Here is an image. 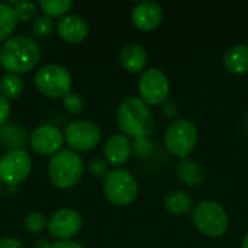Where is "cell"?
Listing matches in <instances>:
<instances>
[{"mask_svg":"<svg viewBox=\"0 0 248 248\" xmlns=\"http://www.w3.org/2000/svg\"><path fill=\"white\" fill-rule=\"evenodd\" d=\"M13 10H15V15H16V19L17 20L29 22L36 15V4L33 1L22 0V1H16L15 3Z\"/></svg>","mask_w":248,"mask_h":248,"instance_id":"cell-25","label":"cell"},{"mask_svg":"<svg viewBox=\"0 0 248 248\" xmlns=\"http://www.w3.org/2000/svg\"><path fill=\"white\" fill-rule=\"evenodd\" d=\"M103 154H105V160L109 164L122 166L129 160V157L132 154V144L126 135L115 134L106 140Z\"/></svg>","mask_w":248,"mask_h":248,"instance_id":"cell-15","label":"cell"},{"mask_svg":"<svg viewBox=\"0 0 248 248\" xmlns=\"http://www.w3.org/2000/svg\"><path fill=\"white\" fill-rule=\"evenodd\" d=\"M62 108L67 113L71 115H77L80 112H83L84 109V100L81 99V96L76 92H70L65 97H62Z\"/></svg>","mask_w":248,"mask_h":248,"instance_id":"cell-26","label":"cell"},{"mask_svg":"<svg viewBox=\"0 0 248 248\" xmlns=\"http://www.w3.org/2000/svg\"><path fill=\"white\" fill-rule=\"evenodd\" d=\"M147 51L140 44H128L122 48L119 60L128 73H140L147 65Z\"/></svg>","mask_w":248,"mask_h":248,"instance_id":"cell-16","label":"cell"},{"mask_svg":"<svg viewBox=\"0 0 248 248\" xmlns=\"http://www.w3.org/2000/svg\"><path fill=\"white\" fill-rule=\"evenodd\" d=\"M41 58L38 44L28 36H10L0 48V64L12 74L31 71Z\"/></svg>","mask_w":248,"mask_h":248,"instance_id":"cell-1","label":"cell"},{"mask_svg":"<svg viewBox=\"0 0 248 248\" xmlns=\"http://www.w3.org/2000/svg\"><path fill=\"white\" fill-rule=\"evenodd\" d=\"M36 248H51V243L48 240H39L36 244Z\"/></svg>","mask_w":248,"mask_h":248,"instance_id":"cell-32","label":"cell"},{"mask_svg":"<svg viewBox=\"0 0 248 248\" xmlns=\"http://www.w3.org/2000/svg\"><path fill=\"white\" fill-rule=\"evenodd\" d=\"M23 92V83L17 74L6 73L0 78V96L7 100L17 99Z\"/></svg>","mask_w":248,"mask_h":248,"instance_id":"cell-21","label":"cell"},{"mask_svg":"<svg viewBox=\"0 0 248 248\" xmlns=\"http://www.w3.org/2000/svg\"><path fill=\"white\" fill-rule=\"evenodd\" d=\"M39 6L42 12L49 17H64L73 7L71 0H41Z\"/></svg>","mask_w":248,"mask_h":248,"instance_id":"cell-23","label":"cell"},{"mask_svg":"<svg viewBox=\"0 0 248 248\" xmlns=\"http://www.w3.org/2000/svg\"><path fill=\"white\" fill-rule=\"evenodd\" d=\"M103 192L110 203L116 206H126L137 199L138 183L128 170L115 169L106 174Z\"/></svg>","mask_w":248,"mask_h":248,"instance_id":"cell-5","label":"cell"},{"mask_svg":"<svg viewBox=\"0 0 248 248\" xmlns=\"http://www.w3.org/2000/svg\"><path fill=\"white\" fill-rule=\"evenodd\" d=\"M164 208L173 215H183L192 209V199L187 193L182 190H174L164 198Z\"/></svg>","mask_w":248,"mask_h":248,"instance_id":"cell-20","label":"cell"},{"mask_svg":"<svg viewBox=\"0 0 248 248\" xmlns=\"http://www.w3.org/2000/svg\"><path fill=\"white\" fill-rule=\"evenodd\" d=\"M51 248H84L80 243L76 241H55L54 244H51Z\"/></svg>","mask_w":248,"mask_h":248,"instance_id":"cell-31","label":"cell"},{"mask_svg":"<svg viewBox=\"0 0 248 248\" xmlns=\"http://www.w3.org/2000/svg\"><path fill=\"white\" fill-rule=\"evenodd\" d=\"M28 144V135L25 129L15 124L7 122L3 128H0V147L6 151L10 150H23V147Z\"/></svg>","mask_w":248,"mask_h":248,"instance_id":"cell-17","label":"cell"},{"mask_svg":"<svg viewBox=\"0 0 248 248\" xmlns=\"http://www.w3.org/2000/svg\"><path fill=\"white\" fill-rule=\"evenodd\" d=\"M0 193H1V182H0Z\"/></svg>","mask_w":248,"mask_h":248,"instance_id":"cell-34","label":"cell"},{"mask_svg":"<svg viewBox=\"0 0 248 248\" xmlns=\"http://www.w3.org/2000/svg\"><path fill=\"white\" fill-rule=\"evenodd\" d=\"M23 227L31 234H41L45 228H48V219L45 218L44 214L31 212L29 215H26L23 221Z\"/></svg>","mask_w":248,"mask_h":248,"instance_id":"cell-24","label":"cell"},{"mask_svg":"<svg viewBox=\"0 0 248 248\" xmlns=\"http://www.w3.org/2000/svg\"><path fill=\"white\" fill-rule=\"evenodd\" d=\"M225 68L237 76L248 73V45L240 44L231 46L224 57Z\"/></svg>","mask_w":248,"mask_h":248,"instance_id":"cell-18","label":"cell"},{"mask_svg":"<svg viewBox=\"0 0 248 248\" xmlns=\"http://www.w3.org/2000/svg\"><path fill=\"white\" fill-rule=\"evenodd\" d=\"M102 134L96 124L90 121L71 122L64 131V141L73 151L87 153L97 147Z\"/></svg>","mask_w":248,"mask_h":248,"instance_id":"cell-9","label":"cell"},{"mask_svg":"<svg viewBox=\"0 0 248 248\" xmlns=\"http://www.w3.org/2000/svg\"><path fill=\"white\" fill-rule=\"evenodd\" d=\"M54 29V22L49 16L46 15H42V16H38L33 23H32V31L36 36L39 38H44V36H48Z\"/></svg>","mask_w":248,"mask_h":248,"instance_id":"cell-27","label":"cell"},{"mask_svg":"<svg viewBox=\"0 0 248 248\" xmlns=\"http://www.w3.org/2000/svg\"><path fill=\"white\" fill-rule=\"evenodd\" d=\"M138 90L141 100L147 105H161L170 94V81L161 70L150 68L141 76Z\"/></svg>","mask_w":248,"mask_h":248,"instance_id":"cell-10","label":"cell"},{"mask_svg":"<svg viewBox=\"0 0 248 248\" xmlns=\"http://www.w3.org/2000/svg\"><path fill=\"white\" fill-rule=\"evenodd\" d=\"M16 15L12 6L0 3V42H6L16 28Z\"/></svg>","mask_w":248,"mask_h":248,"instance_id":"cell-22","label":"cell"},{"mask_svg":"<svg viewBox=\"0 0 248 248\" xmlns=\"http://www.w3.org/2000/svg\"><path fill=\"white\" fill-rule=\"evenodd\" d=\"M193 224L206 237L218 238L228 230V215L225 209L217 202H202L193 209Z\"/></svg>","mask_w":248,"mask_h":248,"instance_id":"cell-6","label":"cell"},{"mask_svg":"<svg viewBox=\"0 0 248 248\" xmlns=\"http://www.w3.org/2000/svg\"><path fill=\"white\" fill-rule=\"evenodd\" d=\"M71 74L58 64H46L35 74V86L38 92L49 99H62L71 92Z\"/></svg>","mask_w":248,"mask_h":248,"instance_id":"cell-4","label":"cell"},{"mask_svg":"<svg viewBox=\"0 0 248 248\" xmlns=\"http://www.w3.org/2000/svg\"><path fill=\"white\" fill-rule=\"evenodd\" d=\"M57 33L61 39L71 44H77L87 38L89 25L81 16L67 15L57 22Z\"/></svg>","mask_w":248,"mask_h":248,"instance_id":"cell-14","label":"cell"},{"mask_svg":"<svg viewBox=\"0 0 248 248\" xmlns=\"http://www.w3.org/2000/svg\"><path fill=\"white\" fill-rule=\"evenodd\" d=\"M81 225V215L71 208L58 209L48 219V231L58 241H68L76 237L80 232Z\"/></svg>","mask_w":248,"mask_h":248,"instance_id":"cell-11","label":"cell"},{"mask_svg":"<svg viewBox=\"0 0 248 248\" xmlns=\"http://www.w3.org/2000/svg\"><path fill=\"white\" fill-rule=\"evenodd\" d=\"M177 174L183 183L192 187H198L205 179L203 167L198 161H189V160L180 163V166L177 167Z\"/></svg>","mask_w":248,"mask_h":248,"instance_id":"cell-19","label":"cell"},{"mask_svg":"<svg viewBox=\"0 0 248 248\" xmlns=\"http://www.w3.org/2000/svg\"><path fill=\"white\" fill-rule=\"evenodd\" d=\"M84 164L81 157L73 150H61L48 163V177L58 189H71L83 177Z\"/></svg>","mask_w":248,"mask_h":248,"instance_id":"cell-3","label":"cell"},{"mask_svg":"<svg viewBox=\"0 0 248 248\" xmlns=\"http://www.w3.org/2000/svg\"><path fill=\"white\" fill-rule=\"evenodd\" d=\"M89 171L94 177H106V174L109 173V163L103 158H93L89 163Z\"/></svg>","mask_w":248,"mask_h":248,"instance_id":"cell-28","label":"cell"},{"mask_svg":"<svg viewBox=\"0 0 248 248\" xmlns=\"http://www.w3.org/2000/svg\"><path fill=\"white\" fill-rule=\"evenodd\" d=\"M196 142L198 129L189 119H179L173 122L164 134V144L167 151L179 158H186L195 150Z\"/></svg>","mask_w":248,"mask_h":248,"instance_id":"cell-7","label":"cell"},{"mask_svg":"<svg viewBox=\"0 0 248 248\" xmlns=\"http://www.w3.org/2000/svg\"><path fill=\"white\" fill-rule=\"evenodd\" d=\"M10 116V102L0 96V128H3L7 124V119Z\"/></svg>","mask_w":248,"mask_h":248,"instance_id":"cell-29","label":"cell"},{"mask_svg":"<svg viewBox=\"0 0 248 248\" xmlns=\"http://www.w3.org/2000/svg\"><path fill=\"white\" fill-rule=\"evenodd\" d=\"M32 171V158L25 150H10L0 157V182L6 186H17Z\"/></svg>","mask_w":248,"mask_h":248,"instance_id":"cell-8","label":"cell"},{"mask_svg":"<svg viewBox=\"0 0 248 248\" xmlns=\"http://www.w3.org/2000/svg\"><path fill=\"white\" fill-rule=\"evenodd\" d=\"M0 248H23V244L17 238H1L0 240Z\"/></svg>","mask_w":248,"mask_h":248,"instance_id":"cell-30","label":"cell"},{"mask_svg":"<svg viewBox=\"0 0 248 248\" xmlns=\"http://www.w3.org/2000/svg\"><path fill=\"white\" fill-rule=\"evenodd\" d=\"M132 23L144 32L155 29L163 20V9L155 1H141L138 3L131 15Z\"/></svg>","mask_w":248,"mask_h":248,"instance_id":"cell-13","label":"cell"},{"mask_svg":"<svg viewBox=\"0 0 248 248\" xmlns=\"http://www.w3.org/2000/svg\"><path fill=\"white\" fill-rule=\"evenodd\" d=\"M64 144V134L54 125H39L29 137V145L41 155H54L61 151Z\"/></svg>","mask_w":248,"mask_h":248,"instance_id":"cell-12","label":"cell"},{"mask_svg":"<svg viewBox=\"0 0 248 248\" xmlns=\"http://www.w3.org/2000/svg\"><path fill=\"white\" fill-rule=\"evenodd\" d=\"M241 248H248V234L244 237V240H243V246Z\"/></svg>","mask_w":248,"mask_h":248,"instance_id":"cell-33","label":"cell"},{"mask_svg":"<svg viewBox=\"0 0 248 248\" xmlns=\"http://www.w3.org/2000/svg\"><path fill=\"white\" fill-rule=\"evenodd\" d=\"M116 122L125 135L147 138L154 129V116L141 97H126L118 108Z\"/></svg>","mask_w":248,"mask_h":248,"instance_id":"cell-2","label":"cell"}]
</instances>
